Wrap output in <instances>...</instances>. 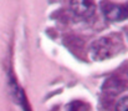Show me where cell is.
Wrapping results in <instances>:
<instances>
[{
  "instance_id": "obj_1",
  "label": "cell",
  "mask_w": 128,
  "mask_h": 111,
  "mask_svg": "<svg viewBox=\"0 0 128 111\" xmlns=\"http://www.w3.org/2000/svg\"><path fill=\"white\" fill-rule=\"evenodd\" d=\"M120 47V41L116 37L104 36L96 40L91 46V56L93 60L102 61L113 56Z\"/></svg>"
},
{
  "instance_id": "obj_2",
  "label": "cell",
  "mask_w": 128,
  "mask_h": 111,
  "mask_svg": "<svg viewBox=\"0 0 128 111\" xmlns=\"http://www.w3.org/2000/svg\"><path fill=\"white\" fill-rule=\"evenodd\" d=\"M101 9L104 18L110 21H121L128 18V4L118 5V4L103 1L101 4Z\"/></svg>"
},
{
  "instance_id": "obj_3",
  "label": "cell",
  "mask_w": 128,
  "mask_h": 111,
  "mask_svg": "<svg viewBox=\"0 0 128 111\" xmlns=\"http://www.w3.org/2000/svg\"><path fill=\"white\" fill-rule=\"evenodd\" d=\"M71 10L75 15L88 19L94 14V5L91 0H71Z\"/></svg>"
},
{
  "instance_id": "obj_4",
  "label": "cell",
  "mask_w": 128,
  "mask_h": 111,
  "mask_svg": "<svg viewBox=\"0 0 128 111\" xmlns=\"http://www.w3.org/2000/svg\"><path fill=\"white\" fill-rule=\"evenodd\" d=\"M116 111H128V96L121 99V100L117 102Z\"/></svg>"
},
{
  "instance_id": "obj_5",
  "label": "cell",
  "mask_w": 128,
  "mask_h": 111,
  "mask_svg": "<svg viewBox=\"0 0 128 111\" xmlns=\"http://www.w3.org/2000/svg\"><path fill=\"white\" fill-rule=\"evenodd\" d=\"M70 111H87V106L84 102L76 101V102H72L70 105Z\"/></svg>"
}]
</instances>
